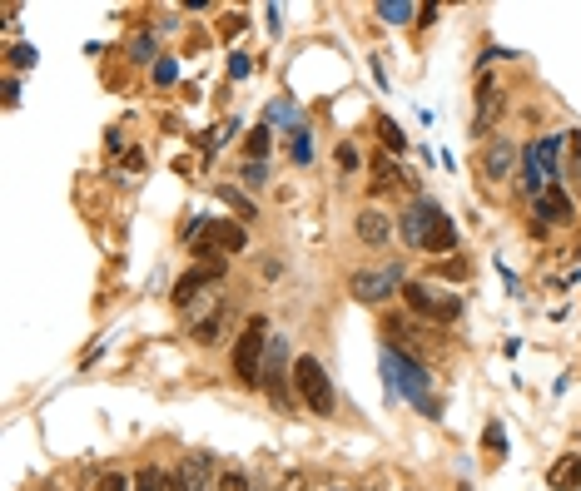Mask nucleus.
<instances>
[{
  "label": "nucleus",
  "instance_id": "obj_1",
  "mask_svg": "<svg viewBox=\"0 0 581 491\" xmlns=\"http://www.w3.org/2000/svg\"><path fill=\"white\" fill-rule=\"evenodd\" d=\"M383 372H388V387H393V392H403L413 407H423V412H433L437 417V402H433V392H428V377H423V368H418L408 353L388 348V353H383Z\"/></svg>",
  "mask_w": 581,
  "mask_h": 491
},
{
  "label": "nucleus",
  "instance_id": "obj_2",
  "mask_svg": "<svg viewBox=\"0 0 581 491\" xmlns=\"http://www.w3.org/2000/svg\"><path fill=\"white\" fill-rule=\"evenodd\" d=\"M264 353H269V323L264 318H249L244 333H239V343H234V377L244 387L264 382Z\"/></svg>",
  "mask_w": 581,
  "mask_h": 491
},
{
  "label": "nucleus",
  "instance_id": "obj_3",
  "mask_svg": "<svg viewBox=\"0 0 581 491\" xmlns=\"http://www.w3.org/2000/svg\"><path fill=\"white\" fill-rule=\"evenodd\" d=\"M293 387L303 397V407H313V417H328L333 412V382L318 358H293Z\"/></svg>",
  "mask_w": 581,
  "mask_h": 491
},
{
  "label": "nucleus",
  "instance_id": "obj_4",
  "mask_svg": "<svg viewBox=\"0 0 581 491\" xmlns=\"http://www.w3.org/2000/svg\"><path fill=\"white\" fill-rule=\"evenodd\" d=\"M403 288H408V278H403V268H398V263L353 273V298H358V303H388V298H393V293H403Z\"/></svg>",
  "mask_w": 581,
  "mask_h": 491
},
{
  "label": "nucleus",
  "instance_id": "obj_5",
  "mask_svg": "<svg viewBox=\"0 0 581 491\" xmlns=\"http://www.w3.org/2000/svg\"><path fill=\"white\" fill-rule=\"evenodd\" d=\"M189 239H194V253H199V258L214 263L219 253H239V248H244V224H234V219H214V224H199Z\"/></svg>",
  "mask_w": 581,
  "mask_h": 491
},
{
  "label": "nucleus",
  "instance_id": "obj_6",
  "mask_svg": "<svg viewBox=\"0 0 581 491\" xmlns=\"http://www.w3.org/2000/svg\"><path fill=\"white\" fill-rule=\"evenodd\" d=\"M403 298H408V308H413L418 318H433V323H457V318H462V303L433 293L428 283H408V288H403Z\"/></svg>",
  "mask_w": 581,
  "mask_h": 491
},
{
  "label": "nucleus",
  "instance_id": "obj_7",
  "mask_svg": "<svg viewBox=\"0 0 581 491\" xmlns=\"http://www.w3.org/2000/svg\"><path fill=\"white\" fill-rule=\"evenodd\" d=\"M219 278H224V258H214V263H204V268L184 273V278L174 283V303H179V308H194V313H199V308H204V293H209V288H214Z\"/></svg>",
  "mask_w": 581,
  "mask_h": 491
},
{
  "label": "nucleus",
  "instance_id": "obj_8",
  "mask_svg": "<svg viewBox=\"0 0 581 491\" xmlns=\"http://www.w3.org/2000/svg\"><path fill=\"white\" fill-rule=\"evenodd\" d=\"M502 110H507L502 85H497V80H482V90H477V115H472V134H492V124L502 120Z\"/></svg>",
  "mask_w": 581,
  "mask_h": 491
},
{
  "label": "nucleus",
  "instance_id": "obj_9",
  "mask_svg": "<svg viewBox=\"0 0 581 491\" xmlns=\"http://www.w3.org/2000/svg\"><path fill=\"white\" fill-rule=\"evenodd\" d=\"M433 219H437V204L418 199V204L403 214V224H398V229H403V239H408L413 248H423V244H428V229H433Z\"/></svg>",
  "mask_w": 581,
  "mask_h": 491
},
{
  "label": "nucleus",
  "instance_id": "obj_10",
  "mask_svg": "<svg viewBox=\"0 0 581 491\" xmlns=\"http://www.w3.org/2000/svg\"><path fill=\"white\" fill-rule=\"evenodd\" d=\"M512 164H517V144H512V139H492V144L482 149V174H487V179H507Z\"/></svg>",
  "mask_w": 581,
  "mask_h": 491
},
{
  "label": "nucleus",
  "instance_id": "obj_11",
  "mask_svg": "<svg viewBox=\"0 0 581 491\" xmlns=\"http://www.w3.org/2000/svg\"><path fill=\"white\" fill-rule=\"evenodd\" d=\"M358 239H363L368 248L388 244V239H393V219L378 214V209H363V214H358Z\"/></svg>",
  "mask_w": 581,
  "mask_h": 491
},
{
  "label": "nucleus",
  "instance_id": "obj_12",
  "mask_svg": "<svg viewBox=\"0 0 581 491\" xmlns=\"http://www.w3.org/2000/svg\"><path fill=\"white\" fill-rule=\"evenodd\" d=\"M179 477H184L189 491H219V477H214V462H209V457H189V462L179 467Z\"/></svg>",
  "mask_w": 581,
  "mask_h": 491
},
{
  "label": "nucleus",
  "instance_id": "obj_13",
  "mask_svg": "<svg viewBox=\"0 0 581 491\" xmlns=\"http://www.w3.org/2000/svg\"><path fill=\"white\" fill-rule=\"evenodd\" d=\"M383 333L398 343V353H408V358H413V353H423V333H418L408 318H388V323H383Z\"/></svg>",
  "mask_w": 581,
  "mask_h": 491
},
{
  "label": "nucleus",
  "instance_id": "obj_14",
  "mask_svg": "<svg viewBox=\"0 0 581 491\" xmlns=\"http://www.w3.org/2000/svg\"><path fill=\"white\" fill-rule=\"evenodd\" d=\"M452 244H457V229H452V219L437 209V219H433V229H428V253H452Z\"/></svg>",
  "mask_w": 581,
  "mask_h": 491
},
{
  "label": "nucleus",
  "instance_id": "obj_15",
  "mask_svg": "<svg viewBox=\"0 0 581 491\" xmlns=\"http://www.w3.org/2000/svg\"><path fill=\"white\" fill-rule=\"evenodd\" d=\"M542 219H552V224H572V199H567L557 184L542 194Z\"/></svg>",
  "mask_w": 581,
  "mask_h": 491
},
{
  "label": "nucleus",
  "instance_id": "obj_16",
  "mask_svg": "<svg viewBox=\"0 0 581 491\" xmlns=\"http://www.w3.org/2000/svg\"><path fill=\"white\" fill-rule=\"evenodd\" d=\"M552 491H572V487H581V457H562L557 467H552Z\"/></svg>",
  "mask_w": 581,
  "mask_h": 491
},
{
  "label": "nucleus",
  "instance_id": "obj_17",
  "mask_svg": "<svg viewBox=\"0 0 581 491\" xmlns=\"http://www.w3.org/2000/svg\"><path fill=\"white\" fill-rule=\"evenodd\" d=\"M194 343H204V348L219 343V318H199V323H194Z\"/></svg>",
  "mask_w": 581,
  "mask_h": 491
},
{
  "label": "nucleus",
  "instance_id": "obj_18",
  "mask_svg": "<svg viewBox=\"0 0 581 491\" xmlns=\"http://www.w3.org/2000/svg\"><path fill=\"white\" fill-rule=\"evenodd\" d=\"M10 65L15 70H30L35 65V45H10Z\"/></svg>",
  "mask_w": 581,
  "mask_h": 491
},
{
  "label": "nucleus",
  "instance_id": "obj_19",
  "mask_svg": "<svg viewBox=\"0 0 581 491\" xmlns=\"http://www.w3.org/2000/svg\"><path fill=\"white\" fill-rule=\"evenodd\" d=\"M398 179H403V174L383 159V164H378V179H373V194H383V189H388V184H398Z\"/></svg>",
  "mask_w": 581,
  "mask_h": 491
},
{
  "label": "nucleus",
  "instance_id": "obj_20",
  "mask_svg": "<svg viewBox=\"0 0 581 491\" xmlns=\"http://www.w3.org/2000/svg\"><path fill=\"white\" fill-rule=\"evenodd\" d=\"M378 15H383V20H403V15H413V5H403V0H383Z\"/></svg>",
  "mask_w": 581,
  "mask_h": 491
},
{
  "label": "nucleus",
  "instance_id": "obj_21",
  "mask_svg": "<svg viewBox=\"0 0 581 491\" xmlns=\"http://www.w3.org/2000/svg\"><path fill=\"white\" fill-rule=\"evenodd\" d=\"M135 491H164V477H159L154 467H145V472L135 477Z\"/></svg>",
  "mask_w": 581,
  "mask_h": 491
},
{
  "label": "nucleus",
  "instance_id": "obj_22",
  "mask_svg": "<svg viewBox=\"0 0 581 491\" xmlns=\"http://www.w3.org/2000/svg\"><path fill=\"white\" fill-rule=\"evenodd\" d=\"M264 149H269V124H259V129H254V134H249V154H254V159H259V154H264Z\"/></svg>",
  "mask_w": 581,
  "mask_h": 491
},
{
  "label": "nucleus",
  "instance_id": "obj_23",
  "mask_svg": "<svg viewBox=\"0 0 581 491\" xmlns=\"http://www.w3.org/2000/svg\"><path fill=\"white\" fill-rule=\"evenodd\" d=\"M219 491H249V477L244 472H224L219 477Z\"/></svg>",
  "mask_w": 581,
  "mask_h": 491
},
{
  "label": "nucleus",
  "instance_id": "obj_24",
  "mask_svg": "<svg viewBox=\"0 0 581 491\" xmlns=\"http://www.w3.org/2000/svg\"><path fill=\"white\" fill-rule=\"evenodd\" d=\"M482 442H487V452H502V447H507V437H502V427H497V422L482 432Z\"/></svg>",
  "mask_w": 581,
  "mask_h": 491
},
{
  "label": "nucleus",
  "instance_id": "obj_25",
  "mask_svg": "<svg viewBox=\"0 0 581 491\" xmlns=\"http://www.w3.org/2000/svg\"><path fill=\"white\" fill-rule=\"evenodd\" d=\"M383 144H388V149L398 154V149H403V129H398V124H388V120H383Z\"/></svg>",
  "mask_w": 581,
  "mask_h": 491
},
{
  "label": "nucleus",
  "instance_id": "obj_26",
  "mask_svg": "<svg viewBox=\"0 0 581 491\" xmlns=\"http://www.w3.org/2000/svg\"><path fill=\"white\" fill-rule=\"evenodd\" d=\"M100 491H130V482H125L120 472H105V477H100Z\"/></svg>",
  "mask_w": 581,
  "mask_h": 491
},
{
  "label": "nucleus",
  "instance_id": "obj_27",
  "mask_svg": "<svg viewBox=\"0 0 581 491\" xmlns=\"http://www.w3.org/2000/svg\"><path fill=\"white\" fill-rule=\"evenodd\" d=\"M338 164H343V169H353V164H358V149H353V144H343V149H338Z\"/></svg>",
  "mask_w": 581,
  "mask_h": 491
},
{
  "label": "nucleus",
  "instance_id": "obj_28",
  "mask_svg": "<svg viewBox=\"0 0 581 491\" xmlns=\"http://www.w3.org/2000/svg\"><path fill=\"white\" fill-rule=\"evenodd\" d=\"M244 179H249V184L259 189V184H264V164H249V169H244Z\"/></svg>",
  "mask_w": 581,
  "mask_h": 491
}]
</instances>
